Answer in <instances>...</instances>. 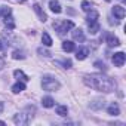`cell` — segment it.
<instances>
[{"label":"cell","mask_w":126,"mask_h":126,"mask_svg":"<svg viewBox=\"0 0 126 126\" xmlns=\"http://www.w3.org/2000/svg\"><path fill=\"white\" fill-rule=\"evenodd\" d=\"M11 89H12V92H14V94H19V92L25 91V82H19V80H18V82L11 88Z\"/></svg>","instance_id":"obj_12"},{"label":"cell","mask_w":126,"mask_h":126,"mask_svg":"<svg viewBox=\"0 0 126 126\" xmlns=\"http://www.w3.org/2000/svg\"><path fill=\"white\" fill-rule=\"evenodd\" d=\"M83 82H85V85H88L89 88L96 89V91H99V92H105V94L113 92V91L116 89V82H114L111 77H108V76H105V74H102V73L88 74V76H85Z\"/></svg>","instance_id":"obj_1"},{"label":"cell","mask_w":126,"mask_h":126,"mask_svg":"<svg viewBox=\"0 0 126 126\" xmlns=\"http://www.w3.org/2000/svg\"><path fill=\"white\" fill-rule=\"evenodd\" d=\"M67 113H68L67 105H58V107H56V114H58V116L64 117V116H67Z\"/></svg>","instance_id":"obj_18"},{"label":"cell","mask_w":126,"mask_h":126,"mask_svg":"<svg viewBox=\"0 0 126 126\" xmlns=\"http://www.w3.org/2000/svg\"><path fill=\"white\" fill-rule=\"evenodd\" d=\"M19 2H25V0H19Z\"/></svg>","instance_id":"obj_31"},{"label":"cell","mask_w":126,"mask_h":126,"mask_svg":"<svg viewBox=\"0 0 126 126\" xmlns=\"http://www.w3.org/2000/svg\"><path fill=\"white\" fill-rule=\"evenodd\" d=\"M49 8H50V11L55 12V14H61V11H62L58 0H50V2H49Z\"/></svg>","instance_id":"obj_13"},{"label":"cell","mask_w":126,"mask_h":126,"mask_svg":"<svg viewBox=\"0 0 126 126\" xmlns=\"http://www.w3.org/2000/svg\"><path fill=\"white\" fill-rule=\"evenodd\" d=\"M37 52H39L40 55H43V56H50V52H49V50H46V49H43V47H39V49H37Z\"/></svg>","instance_id":"obj_26"},{"label":"cell","mask_w":126,"mask_h":126,"mask_svg":"<svg viewBox=\"0 0 126 126\" xmlns=\"http://www.w3.org/2000/svg\"><path fill=\"white\" fill-rule=\"evenodd\" d=\"M94 65H95L96 68H101V70H104V71L107 70V67H105V64H104V62H101V61H96V62H95V64H94Z\"/></svg>","instance_id":"obj_25"},{"label":"cell","mask_w":126,"mask_h":126,"mask_svg":"<svg viewBox=\"0 0 126 126\" xmlns=\"http://www.w3.org/2000/svg\"><path fill=\"white\" fill-rule=\"evenodd\" d=\"M59 82L53 77V76H43V80H42V88L45 91H49V92H53V91H58L59 89Z\"/></svg>","instance_id":"obj_4"},{"label":"cell","mask_w":126,"mask_h":126,"mask_svg":"<svg viewBox=\"0 0 126 126\" xmlns=\"http://www.w3.org/2000/svg\"><path fill=\"white\" fill-rule=\"evenodd\" d=\"M12 58H14V59H24L25 55H24L22 50H15V52L12 53Z\"/></svg>","instance_id":"obj_24"},{"label":"cell","mask_w":126,"mask_h":126,"mask_svg":"<svg viewBox=\"0 0 126 126\" xmlns=\"http://www.w3.org/2000/svg\"><path fill=\"white\" fill-rule=\"evenodd\" d=\"M88 55H89V49H88V47H82V49H79V50L76 52V58H77L79 61L86 59Z\"/></svg>","instance_id":"obj_11"},{"label":"cell","mask_w":126,"mask_h":126,"mask_svg":"<svg viewBox=\"0 0 126 126\" xmlns=\"http://www.w3.org/2000/svg\"><path fill=\"white\" fill-rule=\"evenodd\" d=\"M42 105L46 107V108H52V107L55 105V101H53V98H50V96H45V98L42 99Z\"/></svg>","instance_id":"obj_17"},{"label":"cell","mask_w":126,"mask_h":126,"mask_svg":"<svg viewBox=\"0 0 126 126\" xmlns=\"http://www.w3.org/2000/svg\"><path fill=\"white\" fill-rule=\"evenodd\" d=\"M107 113H108L110 116H119V114H120V108H119L117 102H111V104L108 105V108H107Z\"/></svg>","instance_id":"obj_10"},{"label":"cell","mask_w":126,"mask_h":126,"mask_svg":"<svg viewBox=\"0 0 126 126\" xmlns=\"http://www.w3.org/2000/svg\"><path fill=\"white\" fill-rule=\"evenodd\" d=\"M42 42H43L45 46H52V37L47 33H43L42 34Z\"/></svg>","instance_id":"obj_20"},{"label":"cell","mask_w":126,"mask_h":126,"mask_svg":"<svg viewBox=\"0 0 126 126\" xmlns=\"http://www.w3.org/2000/svg\"><path fill=\"white\" fill-rule=\"evenodd\" d=\"M3 50H5V43L0 40V52H3Z\"/></svg>","instance_id":"obj_28"},{"label":"cell","mask_w":126,"mask_h":126,"mask_svg":"<svg viewBox=\"0 0 126 126\" xmlns=\"http://www.w3.org/2000/svg\"><path fill=\"white\" fill-rule=\"evenodd\" d=\"M62 49H64L65 52H74L76 50V45L70 40H65V42H62Z\"/></svg>","instance_id":"obj_16"},{"label":"cell","mask_w":126,"mask_h":126,"mask_svg":"<svg viewBox=\"0 0 126 126\" xmlns=\"http://www.w3.org/2000/svg\"><path fill=\"white\" fill-rule=\"evenodd\" d=\"M14 76H15V79L19 80V82H28V76H27L24 71H21V70H15V71H14Z\"/></svg>","instance_id":"obj_15"},{"label":"cell","mask_w":126,"mask_h":126,"mask_svg":"<svg viewBox=\"0 0 126 126\" xmlns=\"http://www.w3.org/2000/svg\"><path fill=\"white\" fill-rule=\"evenodd\" d=\"M113 15H114L117 19H123V18H125V15H126V11H125V8H123V6L116 5V6L113 8Z\"/></svg>","instance_id":"obj_6"},{"label":"cell","mask_w":126,"mask_h":126,"mask_svg":"<svg viewBox=\"0 0 126 126\" xmlns=\"http://www.w3.org/2000/svg\"><path fill=\"white\" fill-rule=\"evenodd\" d=\"M98 31H99V24H98V22L89 24V33H91V34H96Z\"/></svg>","instance_id":"obj_21"},{"label":"cell","mask_w":126,"mask_h":126,"mask_svg":"<svg viewBox=\"0 0 126 126\" xmlns=\"http://www.w3.org/2000/svg\"><path fill=\"white\" fill-rule=\"evenodd\" d=\"M5 25H6L9 30H14V28H15V22H14V18H12L11 15L5 16Z\"/></svg>","instance_id":"obj_19"},{"label":"cell","mask_w":126,"mask_h":126,"mask_svg":"<svg viewBox=\"0 0 126 126\" xmlns=\"http://www.w3.org/2000/svg\"><path fill=\"white\" fill-rule=\"evenodd\" d=\"M3 108H5V105H3V102H0V113L3 111Z\"/></svg>","instance_id":"obj_29"},{"label":"cell","mask_w":126,"mask_h":126,"mask_svg":"<svg viewBox=\"0 0 126 126\" xmlns=\"http://www.w3.org/2000/svg\"><path fill=\"white\" fill-rule=\"evenodd\" d=\"M0 125H5V122H2V120H0Z\"/></svg>","instance_id":"obj_30"},{"label":"cell","mask_w":126,"mask_h":126,"mask_svg":"<svg viewBox=\"0 0 126 126\" xmlns=\"http://www.w3.org/2000/svg\"><path fill=\"white\" fill-rule=\"evenodd\" d=\"M125 59H126V55L123 52H117V53L113 55V64L116 67H122L125 64Z\"/></svg>","instance_id":"obj_5"},{"label":"cell","mask_w":126,"mask_h":126,"mask_svg":"<svg viewBox=\"0 0 126 126\" xmlns=\"http://www.w3.org/2000/svg\"><path fill=\"white\" fill-rule=\"evenodd\" d=\"M71 34H73V40L74 42H85V33H83L82 28H74L71 31Z\"/></svg>","instance_id":"obj_7"},{"label":"cell","mask_w":126,"mask_h":126,"mask_svg":"<svg viewBox=\"0 0 126 126\" xmlns=\"http://www.w3.org/2000/svg\"><path fill=\"white\" fill-rule=\"evenodd\" d=\"M80 6H82V9H83L85 12H89V11H92V3H89L88 0H83Z\"/></svg>","instance_id":"obj_22"},{"label":"cell","mask_w":126,"mask_h":126,"mask_svg":"<svg viewBox=\"0 0 126 126\" xmlns=\"http://www.w3.org/2000/svg\"><path fill=\"white\" fill-rule=\"evenodd\" d=\"M3 67H5V59H3L2 56H0V70H2Z\"/></svg>","instance_id":"obj_27"},{"label":"cell","mask_w":126,"mask_h":126,"mask_svg":"<svg viewBox=\"0 0 126 126\" xmlns=\"http://www.w3.org/2000/svg\"><path fill=\"white\" fill-rule=\"evenodd\" d=\"M105 42H107V43H108V46H111V47H113V46H119V45H120V40H119L116 36H113V34H108V36H107V39H105Z\"/></svg>","instance_id":"obj_14"},{"label":"cell","mask_w":126,"mask_h":126,"mask_svg":"<svg viewBox=\"0 0 126 126\" xmlns=\"http://www.w3.org/2000/svg\"><path fill=\"white\" fill-rule=\"evenodd\" d=\"M53 28L59 36H64L65 33H68L71 28H74V22L68 21V19H58L53 22Z\"/></svg>","instance_id":"obj_3"},{"label":"cell","mask_w":126,"mask_h":126,"mask_svg":"<svg viewBox=\"0 0 126 126\" xmlns=\"http://www.w3.org/2000/svg\"><path fill=\"white\" fill-rule=\"evenodd\" d=\"M0 14H2L3 16H8V15L12 14V9L9 6H2V8H0Z\"/></svg>","instance_id":"obj_23"},{"label":"cell","mask_w":126,"mask_h":126,"mask_svg":"<svg viewBox=\"0 0 126 126\" xmlns=\"http://www.w3.org/2000/svg\"><path fill=\"white\" fill-rule=\"evenodd\" d=\"M33 9H34V12L37 14V16L40 18V21H43V22H45V21L47 19V15L42 11V8H40V5H39V3H34V5H33Z\"/></svg>","instance_id":"obj_8"},{"label":"cell","mask_w":126,"mask_h":126,"mask_svg":"<svg viewBox=\"0 0 126 126\" xmlns=\"http://www.w3.org/2000/svg\"><path fill=\"white\" fill-rule=\"evenodd\" d=\"M34 113V107H27L24 111H21V113H18V114H15L14 116V122H15V125H19V126H22V125H28V122L33 119V114Z\"/></svg>","instance_id":"obj_2"},{"label":"cell","mask_w":126,"mask_h":126,"mask_svg":"<svg viewBox=\"0 0 126 126\" xmlns=\"http://www.w3.org/2000/svg\"><path fill=\"white\" fill-rule=\"evenodd\" d=\"M98 16H99V15H98L96 11H94V9L89 11V12H88V16H86V22H88V25H89V24H94V22H98Z\"/></svg>","instance_id":"obj_9"}]
</instances>
